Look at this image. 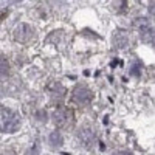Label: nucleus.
<instances>
[{"mask_svg": "<svg viewBox=\"0 0 155 155\" xmlns=\"http://www.w3.org/2000/svg\"><path fill=\"white\" fill-rule=\"evenodd\" d=\"M20 127V118L16 112L9 109L0 110V132L3 134H12Z\"/></svg>", "mask_w": 155, "mask_h": 155, "instance_id": "1", "label": "nucleus"}, {"mask_svg": "<svg viewBox=\"0 0 155 155\" xmlns=\"http://www.w3.org/2000/svg\"><path fill=\"white\" fill-rule=\"evenodd\" d=\"M140 34H141V39H143L146 44H152V45H155V25H153L152 22L141 19Z\"/></svg>", "mask_w": 155, "mask_h": 155, "instance_id": "2", "label": "nucleus"}, {"mask_svg": "<svg viewBox=\"0 0 155 155\" xmlns=\"http://www.w3.org/2000/svg\"><path fill=\"white\" fill-rule=\"evenodd\" d=\"M53 121L59 127H68L73 123V113L68 109H58L53 115Z\"/></svg>", "mask_w": 155, "mask_h": 155, "instance_id": "3", "label": "nucleus"}, {"mask_svg": "<svg viewBox=\"0 0 155 155\" xmlns=\"http://www.w3.org/2000/svg\"><path fill=\"white\" fill-rule=\"evenodd\" d=\"M33 36H34V31H33V28L30 27V25L22 23L14 30V39L20 44H28L33 39Z\"/></svg>", "mask_w": 155, "mask_h": 155, "instance_id": "4", "label": "nucleus"}, {"mask_svg": "<svg viewBox=\"0 0 155 155\" xmlns=\"http://www.w3.org/2000/svg\"><path fill=\"white\" fill-rule=\"evenodd\" d=\"M73 99L76 102H79V104H90V101H92V93H90V90L85 88V87H78L73 93Z\"/></svg>", "mask_w": 155, "mask_h": 155, "instance_id": "5", "label": "nucleus"}, {"mask_svg": "<svg viewBox=\"0 0 155 155\" xmlns=\"http://www.w3.org/2000/svg\"><path fill=\"white\" fill-rule=\"evenodd\" d=\"M8 73V62L5 58L0 56V76H5Z\"/></svg>", "mask_w": 155, "mask_h": 155, "instance_id": "6", "label": "nucleus"}, {"mask_svg": "<svg viewBox=\"0 0 155 155\" xmlns=\"http://www.w3.org/2000/svg\"><path fill=\"white\" fill-rule=\"evenodd\" d=\"M149 12L152 16H155V0H150V3H149Z\"/></svg>", "mask_w": 155, "mask_h": 155, "instance_id": "7", "label": "nucleus"}, {"mask_svg": "<svg viewBox=\"0 0 155 155\" xmlns=\"http://www.w3.org/2000/svg\"><path fill=\"white\" fill-rule=\"evenodd\" d=\"M115 155H130V153H126V152H116Z\"/></svg>", "mask_w": 155, "mask_h": 155, "instance_id": "8", "label": "nucleus"}, {"mask_svg": "<svg viewBox=\"0 0 155 155\" xmlns=\"http://www.w3.org/2000/svg\"><path fill=\"white\" fill-rule=\"evenodd\" d=\"M138 2H140V0H138Z\"/></svg>", "mask_w": 155, "mask_h": 155, "instance_id": "9", "label": "nucleus"}]
</instances>
